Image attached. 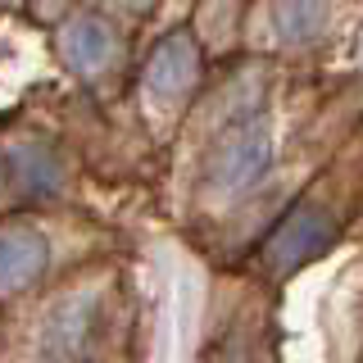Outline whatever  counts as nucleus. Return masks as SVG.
Listing matches in <instances>:
<instances>
[{
  "label": "nucleus",
  "mask_w": 363,
  "mask_h": 363,
  "mask_svg": "<svg viewBox=\"0 0 363 363\" xmlns=\"http://www.w3.org/2000/svg\"><path fill=\"white\" fill-rule=\"evenodd\" d=\"M50 268V241L41 227L9 218L0 223V295H18L37 286Z\"/></svg>",
  "instance_id": "4"
},
{
  "label": "nucleus",
  "mask_w": 363,
  "mask_h": 363,
  "mask_svg": "<svg viewBox=\"0 0 363 363\" xmlns=\"http://www.w3.org/2000/svg\"><path fill=\"white\" fill-rule=\"evenodd\" d=\"M0 5H9V0H0Z\"/></svg>",
  "instance_id": "12"
},
{
  "label": "nucleus",
  "mask_w": 363,
  "mask_h": 363,
  "mask_svg": "<svg viewBox=\"0 0 363 363\" xmlns=\"http://www.w3.org/2000/svg\"><path fill=\"white\" fill-rule=\"evenodd\" d=\"M109 5H113V9H128V14H141L150 0H109Z\"/></svg>",
  "instance_id": "10"
},
{
  "label": "nucleus",
  "mask_w": 363,
  "mask_h": 363,
  "mask_svg": "<svg viewBox=\"0 0 363 363\" xmlns=\"http://www.w3.org/2000/svg\"><path fill=\"white\" fill-rule=\"evenodd\" d=\"M60 60L68 64V73L82 77V82L109 77L123 60L118 28H113L105 14H73L60 28Z\"/></svg>",
  "instance_id": "3"
},
{
  "label": "nucleus",
  "mask_w": 363,
  "mask_h": 363,
  "mask_svg": "<svg viewBox=\"0 0 363 363\" xmlns=\"http://www.w3.org/2000/svg\"><path fill=\"white\" fill-rule=\"evenodd\" d=\"M196 73H200V55H196V41L186 32H168L164 41L150 50L145 60V73L141 82L155 100H182L191 86H196Z\"/></svg>",
  "instance_id": "6"
},
{
  "label": "nucleus",
  "mask_w": 363,
  "mask_h": 363,
  "mask_svg": "<svg viewBox=\"0 0 363 363\" xmlns=\"http://www.w3.org/2000/svg\"><path fill=\"white\" fill-rule=\"evenodd\" d=\"M327 28V0H272V32L286 45L318 41Z\"/></svg>",
  "instance_id": "8"
},
{
  "label": "nucleus",
  "mask_w": 363,
  "mask_h": 363,
  "mask_svg": "<svg viewBox=\"0 0 363 363\" xmlns=\"http://www.w3.org/2000/svg\"><path fill=\"white\" fill-rule=\"evenodd\" d=\"M0 155H5V168H9V186L23 191V196L45 200L64 191V159L45 136H18Z\"/></svg>",
  "instance_id": "5"
},
{
  "label": "nucleus",
  "mask_w": 363,
  "mask_h": 363,
  "mask_svg": "<svg viewBox=\"0 0 363 363\" xmlns=\"http://www.w3.org/2000/svg\"><path fill=\"white\" fill-rule=\"evenodd\" d=\"M9 191V168H5V155H0V196Z\"/></svg>",
  "instance_id": "11"
},
{
  "label": "nucleus",
  "mask_w": 363,
  "mask_h": 363,
  "mask_svg": "<svg viewBox=\"0 0 363 363\" xmlns=\"http://www.w3.org/2000/svg\"><path fill=\"white\" fill-rule=\"evenodd\" d=\"M336 241V218L318 204H295V209L272 227V236L264 241V259L277 272H295L304 264H313L318 255H327Z\"/></svg>",
  "instance_id": "2"
},
{
  "label": "nucleus",
  "mask_w": 363,
  "mask_h": 363,
  "mask_svg": "<svg viewBox=\"0 0 363 363\" xmlns=\"http://www.w3.org/2000/svg\"><path fill=\"white\" fill-rule=\"evenodd\" d=\"M64 5H68V0H32V9H37L41 18H60Z\"/></svg>",
  "instance_id": "9"
},
{
  "label": "nucleus",
  "mask_w": 363,
  "mask_h": 363,
  "mask_svg": "<svg viewBox=\"0 0 363 363\" xmlns=\"http://www.w3.org/2000/svg\"><path fill=\"white\" fill-rule=\"evenodd\" d=\"M91 313H96V300H91V295H73V300H64L60 309L45 318L41 354L50 359V363H73V359H82L86 336H91Z\"/></svg>",
  "instance_id": "7"
},
{
  "label": "nucleus",
  "mask_w": 363,
  "mask_h": 363,
  "mask_svg": "<svg viewBox=\"0 0 363 363\" xmlns=\"http://www.w3.org/2000/svg\"><path fill=\"white\" fill-rule=\"evenodd\" d=\"M272 164V128L264 113H241L218 132V141L209 145L204 159V182L218 196H236V191L255 186Z\"/></svg>",
  "instance_id": "1"
}]
</instances>
